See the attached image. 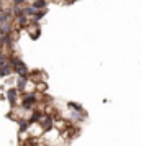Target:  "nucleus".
I'll list each match as a JSON object with an SVG mask.
<instances>
[{"mask_svg": "<svg viewBox=\"0 0 141 146\" xmlns=\"http://www.w3.org/2000/svg\"><path fill=\"white\" fill-rule=\"evenodd\" d=\"M10 64L13 66V71L18 74V76H26L28 74L26 64H25L21 59H18V58H12V59H10Z\"/></svg>", "mask_w": 141, "mask_h": 146, "instance_id": "f257e3e1", "label": "nucleus"}, {"mask_svg": "<svg viewBox=\"0 0 141 146\" xmlns=\"http://www.w3.org/2000/svg\"><path fill=\"white\" fill-rule=\"evenodd\" d=\"M34 104H36V95H34V94H26L25 99H23V102H21V107H23L25 110H31L34 107Z\"/></svg>", "mask_w": 141, "mask_h": 146, "instance_id": "f03ea898", "label": "nucleus"}, {"mask_svg": "<svg viewBox=\"0 0 141 146\" xmlns=\"http://www.w3.org/2000/svg\"><path fill=\"white\" fill-rule=\"evenodd\" d=\"M18 89H8L7 90V99L10 102V105H15L17 104V97H18Z\"/></svg>", "mask_w": 141, "mask_h": 146, "instance_id": "7ed1b4c3", "label": "nucleus"}, {"mask_svg": "<svg viewBox=\"0 0 141 146\" xmlns=\"http://www.w3.org/2000/svg\"><path fill=\"white\" fill-rule=\"evenodd\" d=\"M28 84V76H18V79H17V89L18 90H25V87Z\"/></svg>", "mask_w": 141, "mask_h": 146, "instance_id": "20e7f679", "label": "nucleus"}, {"mask_svg": "<svg viewBox=\"0 0 141 146\" xmlns=\"http://www.w3.org/2000/svg\"><path fill=\"white\" fill-rule=\"evenodd\" d=\"M43 128H44V131H49L53 128V117L51 115H44L43 117Z\"/></svg>", "mask_w": 141, "mask_h": 146, "instance_id": "39448f33", "label": "nucleus"}, {"mask_svg": "<svg viewBox=\"0 0 141 146\" xmlns=\"http://www.w3.org/2000/svg\"><path fill=\"white\" fill-rule=\"evenodd\" d=\"M12 71H13V66H12V64H3V66H0V77L10 76Z\"/></svg>", "mask_w": 141, "mask_h": 146, "instance_id": "423d86ee", "label": "nucleus"}, {"mask_svg": "<svg viewBox=\"0 0 141 146\" xmlns=\"http://www.w3.org/2000/svg\"><path fill=\"white\" fill-rule=\"evenodd\" d=\"M7 21H10V10L0 8V23H7Z\"/></svg>", "mask_w": 141, "mask_h": 146, "instance_id": "0eeeda50", "label": "nucleus"}, {"mask_svg": "<svg viewBox=\"0 0 141 146\" xmlns=\"http://www.w3.org/2000/svg\"><path fill=\"white\" fill-rule=\"evenodd\" d=\"M31 5H33L34 8H38V10H44L48 3H46V0H34Z\"/></svg>", "mask_w": 141, "mask_h": 146, "instance_id": "6e6552de", "label": "nucleus"}, {"mask_svg": "<svg viewBox=\"0 0 141 146\" xmlns=\"http://www.w3.org/2000/svg\"><path fill=\"white\" fill-rule=\"evenodd\" d=\"M43 113L41 112H33V115L30 117V123H36V121H40V120H43Z\"/></svg>", "mask_w": 141, "mask_h": 146, "instance_id": "1a4fd4ad", "label": "nucleus"}, {"mask_svg": "<svg viewBox=\"0 0 141 146\" xmlns=\"http://www.w3.org/2000/svg\"><path fill=\"white\" fill-rule=\"evenodd\" d=\"M0 43L2 44H10L12 43V33H3L0 36Z\"/></svg>", "mask_w": 141, "mask_h": 146, "instance_id": "9d476101", "label": "nucleus"}, {"mask_svg": "<svg viewBox=\"0 0 141 146\" xmlns=\"http://www.w3.org/2000/svg\"><path fill=\"white\" fill-rule=\"evenodd\" d=\"M28 125H30V120H20L18 121V128H20V133H25L28 130Z\"/></svg>", "mask_w": 141, "mask_h": 146, "instance_id": "9b49d317", "label": "nucleus"}, {"mask_svg": "<svg viewBox=\"0 0 141 146\" xmlns=\"http://www.w3.org/2000/svg\"><path fill=\"white\" fill-rule=\"evenodd\" d=\"M36 13H38V8H34L33 5H31V7H26V8H25V15H26V17H34Z\"/></svg>", "mask_w": 141, "mask_h": 146, "instance_id": "f8f14e48", "label": "nucleus"}, {"mask_svg": "<svg viewBox=\"0 0 141 146\" xmlns=\"http://www.w3.org/2000/svg\"><path fill=\"white\" fill-rule=\"evenodd\" d=\"M17 21H18V25H20V27H26V25H28V17H26V15L17 17Z\"/></svg>", "mask_w": 141, "mask_h": 146, "instance_id": "ddd939ff", "label": "nucleus"}, {"mask_svg": "<svg viewBox=\"0 0 141 146\" xmlns=\"http://www.w3.org/2000/svg\"><path fill=\"white\" fill-rule=\"evenodd\" d=\"M67 107H69V108H72V110H79V112H84V107H82L81 104H75V102H69V104H67Z\"/></svg>", "mask_w": 141, "mask_h": 146, "instance_id": "4468645a", "label": "nucleus"}, {"mask_svg": "<svg viewBox=\"0 0 141 146\" xmlns=\"http://www.w3.org/2000/svg\"><path fill=\"white\" fill-rule=\"evenodd\" d=\"M40 35H41V30H40V28H36V31L31 33V38H33V40H38V38H40Z\"/></svg>", "mask_w": 141, "mask_h": 146, "instance_id": "2eb2a0df", "label": "nucleus"}, {"mask_svg": "<svg viewBox=\"0 0 141 146\" xmlns=\"http://www.w3.org/2000/svg\"><path fill=\"white\" fill-rule=\"evenodd\" d=\"M12 2H13V5H23L26 0H12Z\"/></svg>", "mask_w": 141, "mask_h": 146, "instance_id": "dca6fc26", "label": "nucleus"}, {"mask_svg": "<svg viewBox=\"0 0 141 146\" xmlns=\"http://www.w3.org/2000/svg\"><path fill=\"white\" fill-rule=\"evenodd\" d=\"M66 2H67V3H74L75 0H66Z\"/></svg>", "mask_w": 141, "mask_h": 146, "instance_id": "f3484780", "label": "nucleus"}, {"mask_svg": "<svg viewBox=\"0 0 141 146\" xmlns=\"http://www.w3.org/2000/svg\"><path fill=\"white\" fill-rule=\"evenodd\" d=\"M0 36H2V28H0Z\"/></svg>", "mask_w": 141, "mask_h": 146, "instance_id": "a211bd4d", "label": "nucleus"}]
</instances>
